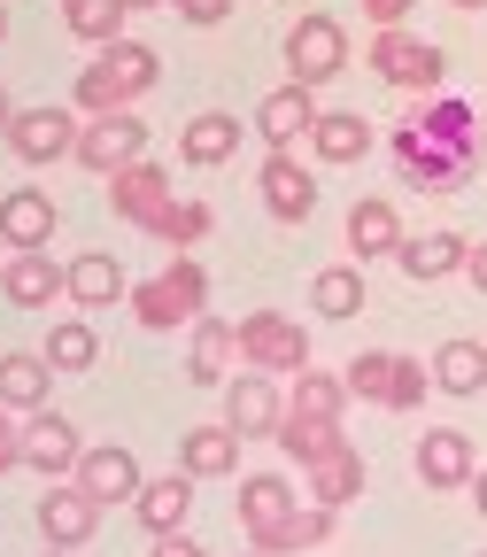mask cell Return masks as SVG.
Listing matches in <instances>:
<instances>
[{
  "instance_id": "2e32d148",
  "label": "cell",
  "mask_w": 487,
  "mask_h": 557,
  "mask_svg": "<svg viewBox=\"0 0 487 557\" xmlns=\"http://www.w3.org/2000/svg\"><path fill=\"white\" fill-rule=\"evenodd\" d=\"M193 472H155V480H139V496H132V519L148 527V534H186V511H193Z\"/></svg>"
},
{
  "instance_id": "4dcf8cb0",
  "label": "cell",
  "mask_w": 487,
  "mask_h": 557,
  "mask_svg": "<svg viewBox=\"0 0 487 557\" xmlns=\"http://www.w3.org/2000/svg\"><path fill=\"white\" fill-rule=\"evenodd\" d=\"M271 442H278V457H295L302 472L325 457V449H340L348 434H340V418H295V410H278V426H271Z\"/></svg>"
},
{
  "instance_id": "83f0119b",
  "label": "cell",
  "mask_w": 487,
  "mask_h": 557,
  "mask_svg": "<svg viewBox=\"0 0 487 557\" xmlns=\"http://www.w3.org/2000/svg\"><path fill=\"white\" fill-rule=\"evenodd\" d=\"M178 465H186L193 480H233V472H240V434L225 426V418H217V426H193V434L178 442Z\"/></svg>"
},
{
  "instance_id": "8d00e7d4",
  "label": "cell",
  "mask_w": 487,
  "mask_h": 557,
  "mask_svg": "<svg viewBox=\"0 0 487 557\" xmlns=\"http://www.w3.org/2000/svg\"><path fill=\"white\" fill-rule=\"evenodd\" d=\"M171 9H178L193 32H209V24H225V16H233V0H171Z\"/></svg>"
},
{
  "instance_id": "8992f818",
  "label": "cell",
  "mask_w": 487,
  "mask_h": 557,
  "mask_svg": "<svg viewBox=\"0 0 487 557\" xmlns=\"http://www.w3.org/2000/svg\"><path fill=\"white\" fill-rule=\"evenodd\" d=\"M340 380H348V395H364V403H379V410H417V403H426V387H434V372L417 364V357H402V348H364Z\"/></svg>"
},
{
  "instance_id": "f35d334b",
  "label": "cell",
  "mask_w": 487,
  "mask_h": 557,
  "mask_svg": "<svg viewBox=\"0 0 487 557\" xmlns=\"http://www.w3.org/2000/svg\"><path fill=\"white\" fill-rule=\"evenodd\" d=\"M148 557H201V542H193V534H155Z\"/></svg>"
},
{
  "instance_id": "74e56055",
  "label": "cell",
  "mask_w": 487,
  "mask_h": 557,
  "mask_svg": "<svg viewBox=\"0 0 487 557\" xmlns=\"http://www.w3.org/2000/svg\"><path fill=\"white\" fill-rule=\"evenodd\" d=\"M24 465V426H16V410L0 403V472H16Z\"/></svg>"
},
{
  "instance_id": "7402d4cb",
  "label": "cell",
  "mask_w": 487,
  "mask_h": 557,
  "mask_svg": "<svg viewBox=\"0 0 487 557\" xmlns=\"http://www.w3.org/2000/svg\"><path fill=\"white\" fill-rule=\"evenodd\" d=\"M240 156V116L233 109H201L186 132H178V163H193V171H217V163H233Z\"/></svg>"
},
{
  "instance_id": "836d02e7",
  "label": "cell",
  "mask_w": 487,
  "mask_h": 557,
  "mask_svg": "<svg viewBox=\"0 0 487 557\" xmlns=\"http://www.w3.org/2000/svg\"><path fill=\"white\" fill-rule=\"evenodd\" d=\"M310 310L317 318H364V271L357 263H325L310 278Z\"/></svg>"
},
{
  "instance_id": "9c48e42d",
  "label": "cell",
  "mask_w": 487,
  "mask_h": 557,
  "mask_svg": "<svg viewBox=\"0 0 487 557\" xmlns=\"http://www.w3.org/2000/svg\"><path fill=\"white\" fill-rule=\"evenodd\" d=\"M109 201H116V218L124 225H139V233H155L171 209H178V186H171V171L163 163H124V171H109Z\"/></svg>"
},
{
  "instance_id": "d590c367",
  "label": "cell",
  "mask_w": 487,
  "mask_h": 557,
  "mask_svg": "<svg viewBox=\"0 0 487 557\" xmlns=\"http://www.w3.org/2000/svg\"><path fill=\"white\" fill-rule=\"evenodd\" d=\"M209 225H217V218H209V201H178V209H171V218L155 225V240H163L171 256H193V248L209 240Z\"/></svg>"
},
{
  "instance_id": "681fc988",
  "label": "cell",
  "mask_w": 487,
  "mask_h": 557,
  "mask_svg": "<svg viewBox=\"0 0 487 557\" xmlns=\"http://www.w3.org/2000/svg\"><path fill=\"white\" fill-rule=\"evenodd\" d=\"M240 557H263V549H240Z\"/></svg>"
},
{
  "instance_id": "ee69618b",
  "label": "cell",
  "mask_w": 487,
  "mask_h": 557,
  "mask_svg": "<svg viewBox=\"0 0 487 557\" xmlns=\"http://www.w3.org/2000/svg\"><path fill=\"white\" fill-rule=\"evenodd\" d=\"M116 9H124V16H139V9H163V0H116Z\"/></svg>"
},
{
  "instance_id": "277c9868",
  "label": "cell",
  "mask_w": 487,
  "mask_h": 557,
  "mask_svg": "<svg viewBox=\"0 0 487 557\" xmlns=\"http://www.w3.org/2000/svg\"><path fill=\"white\" fill-rule=\"evenodd\" d=\"M201 310H209V271L193 256H171L155 278H139V287H132V318L148 325V333H178Z\"/></svg>"
},
{
  "instance_id": "5bb4252c",
  "label": "cell",
  "mask_w": 487,
  "mask_h": 557,
  "mask_svg": "<svg viewBox=\"0 0 487 557\" xmlns=\"http://www.w3.org/2000/svg\"><path fill=\"white\" fill-rule=\"evenodd\" d=\"M0 139L16 148V163H54V156L78 148V116L54 109V101H47V109H16V124L0 132Z\"/></svg>"
},
{
  "instance_id": "f907efd6",
  "label": "cell",
  "mask_w": 487,
  "mask_h": 557,
  "mask_svg": "<svg viewBox=\"0 0 487 557\" xmlns=\"http://www.w3.org/2000/svg\"><path fill=\"white\" fill-rule=\"evenodd\" d=\"M479 557H487V549H479Z\"/></svg>"
},
{
  "instance_id": "cb8c5ba5",
  "label": "cell",
  "mask_w": 487,
  "mask_h": 557,
  "mask_svg": "<svg viewBox=\"0 0 487 557\" xmlns=\"http://www.w3.org/2000/svg\"><path fill=\"white\" fill-rule=\"evenodd\" d=\"M193 387H225L233 380V364H240V333H233V318H193Z\"/></svg>"
},
{
  "instance_id": "4316f807",
  "label": "cell",
  "mask_w": 487,
  "mask_h": 557,
  "mask_svg": "<svg viewBox=\"0 0 487 557\" xmlns=\"http://www.w3.org/2000/svg\"><path fill=\"white\" fill-rule=\"evenodd\" d=\"M62 295L78 310H109L116 295H132V278L116 256H78V263H62Z\"/></svg>"
},
{
  "instance_id": "4fadbf2b",
  "label": "cell",
  "mask_w": 487,
  "mask_h": 557,
  "mask_svg": "<svg viewBox=\"0 0 487 557\" xmlns=\"http://www.w3.org/2000/svg\"><path fill=\"white\" fill-rule=\"evenodd\" d=\"M255 194H263V209H271L278 225H310V218H317V178H310L295 156H263Z\"/></svg>"
},
{
  "instance_id": "e0dca14e",
  "label": "cell",
  "mask_w": 487,
  "mask_h": 557,
  "mask_svg": "<svg viewBox=\"0 0 487 557\" xmlns=\"http://www.w3.org/2000/svg\"><path fill=\"white\" fill-rule=\"evenodd\" d=\"M472 472H479L472 434L464 426H426V442H417V480L449 496V487H472Z\"/></svg>"
},
{
  "instance_id": "603a6c76",
  "label": "cell",
  "mask_w": 487,
  "mask_h": 557,
  "mask_svg": "<svg viewBox=\"0 0 487 557\" xmlns=\"http://www.w3.org/2000/svg\"><path fill=\"white\" fill-rule=\"evenodd\" d=\"M464 256H472V240H464V233H402V248H395L402 278H417V287H434V278L464 271Z\"/></svg>"
},
{
  "instance_id": "52a82bcc",
  "label": "cell",
  "mask_w": 487,
  "mask_h": 557,
  "mask_svg": "<svg viewBox=\"0 0 487 557\" xmlns=\"http://www.w3.org/2000/svg\"><path fill=\"white\" fill-rule=\"evenodd\" d=\"M233 333H240V364H248V372L295 380V372L310 364V333H302V318H287V310H248Z\"/></svg>"
},
{
  "instance_id": "d6a6232c",
  "label": "cell",
  "mask_w": 487,
  "mask_h": 557,
  "mask_svg": "<svg viewBox=\"0 0 487 557\" xmlns=\"http://www.w3.org/2000/svg\"><path fill=\"white\" fill-rule=\"evenodd\" d=\"M39 357L54 364V380H70V372H93V357H101V333H93L86 318H54Z\"/></svg>"
},
{
  "instance_id": "7c38bea8",
  "label": "cell",
  "mask_w": 487,
  "mask_h": 557,
  "mask_svg": "<svg viewBox=\"0 0 487 557\" xmlns=\"http://www.w3.org/2000/svg\"><path fill=\"white\" fill-rule=\"evenodd\" d=\"M70 480H78L93 504H132V496H139V480H148V472H139V457H132L124 442H93V449H78Z\"/></svg>"
},
{
  "instance_id": "ba28073f",
  "label": "cell",
  "mask_w": 487,
  "mask_h": 557,
  "mask_svg": "<svg viewBox=\"0 0 487 557\" xmlns=\"http://www.w3.org/2000/svg\"><path fill=\"white\" fill-rule=\"evenodd\" d=\"M148 156V124H139V109H116V116H86L78 124V148H70V163H86L93 178L124 171Z\"/></svg>"
},
{
  "instance_id": "b9f144b4",
  "label": "cell",
  "mask_w": 487,
  "mask_h": 557,
  "mask_svg": "<svg viewBox=\"0 0 487 557\" xmlns=\"http://www.w3.org/2000/svg\"><path fill=\"white\" fill-rule=\"evenodd\" d=\"M472 504H479V519H487V465L472 472Z\"/></svg>"
},
{
  "instance_id": "7bdbcfd3",
  "label": "cell",
  "mask_w": 487,
  "mask_h": 557,
  "mask_svg": "<svg viewBox=\"0 0 487 557\" xmlns=\"http://www.w3.org/2000/svg\"><path fill=\"white\" fill-rule=\"evenodd\" d=\"M16 124V101H9V86H0V132H9Z\"/></svg>"
},
{
  "instance_id": "f1b7e54d",
  "label": "cell",
  "mask_w": 487,
  "mask_h": 557,
  "mask_svg": "<svg viewBox=\"0 0 487 557\" xmlns=\"http://www.w3.org/2000/svg\"><path fill=\"white\" fill-rule=\"evenodd\" d=\"M426 372H434V387H441V395H457V403H464V395H479V387H487V341H464V333H457V341H441Z\"/></svg>"
},
{
  "instance_id": "484cf974",
  "label": "cell",
  "mask_w": 487,
  "mask_h": 557,
  "mask_svg": "<svg viewBox=\"0 0 487 557\" xmlns=\"http://www.w3.org/2000/svg\"><path fill=\"white\" fill-rule=\"evenodd\" d=\"M357 496H364V449L340 442V449H325V457L310 465V504L340 511V504H357Z\"/></svg>"
},
{
  "instance_id": "d6986e66",
  "label": "cell",
  "mask_w": 487,
  "mask_h": 557,
  "mask_svg": "<svg viewBox=\"0 0 487 557\" xmlns=\"http://www.w3.org/2000/svg\"><path fill=\"white\" fill-rule=\"evenodd\" d=\"M78 426H70L62 410H24V465L32 472H47V480H62L70 465H78Z\"/></svg>"
},
{
  "instance_id": "5b68a950",
  "label": "cell",
  "mask_w": 487,
  "mask_h": 557,
  "mask_svg": "<svg viewBox=\"0 0 487 557\" xmlns=\"http://www.w3.org/2000/svg\"><path fill=\"white\" fill-rule=\"evenodd\" d=\"M364 70H379V78H387L395 94H417V101L449 86V54H441L434 39H417V32H402V24L372 32V47H364Z\"/></svg>"
},
{
  "instance_id": "8fae6325",
  "label": "cell",
  "mask_w": 487,
  "mask_h": 557,
  "mask_svg": "<svg viewBox=\"0 0 487 557\" xmlns=\"http://www.w3.org/2000/svg\"><path fill=\"white\" fill-rule=\"evenodd\" d=\"M325 109H317V86H278V94H263V109H255V132H263V148L271 156H295L302 139H310V124H317Z\"/></svg>"
},
{
  "instance_id": "c3c4849f",
  "label": "cell",
  "mask_w": 487,
  "mask_h": 557,
  "mask_svg": "<svg viewBox=\"0 0 487 557\" xmlns=\"http://www.w3.org/2000/svg\"><path fill=\"white\" fill-rule=\"evenodd\" d=\"M479 124H487V101H479Z\"/></svg>"
},
{
  "instance_id": "bcb514c9",
  "label": "cell",
  "mask_w": 487,
  "mask_h": 557,
  "mask_svg": "<svg viewBox=\"0 0 487 557\" xmlns=\"http://www.w3.org/2000/svg\"><path fill=\"white\" fill-rule=\"evenodd\" d=\"M47 557H70V549H54V542H47Z\"/></svg>"
},
{
  "instance_id": "9a60e30c",
  "label": "cell",
  "mask_w": 487,
  "mask_h": 557,
  "mask_svg": "<svg viewBox=\"0 0 487 557\" xmlns=\"http://www.w3.org/2000/svg\"><path fill=\"white\" fill-rule=\"evenodd\" d=\"M93 527H101V504L86 496L78 480H54L47 496H39V534H47L54 549H78V542H93Z\"/></svg>"
},
{
  "instance_id": "e575fe53",
  "label": "cell",
  "mask_w": 487,
  "mask_h": 557,
  "mask_svg": "<svg viewBox=\"0 0 487 557\" xmlns=\"http://www.w3.org/2000/svg\"><path fill=\"white\" fill-rule=\"evenodd\" d=\"M62 24L78 32L86 47H109V39H124V9H116V0H62Z\"/></svg>"
},
{
  "instance_id": "44dd1931",
  "label": "cell",
  "mask_w": 487,
  "mask_h": 557,
  "mask_svg": "<svg viewBox=\"0 0 487 557\" xmlns=\"http://www.w3.org/2000/svg\"><path fill=\"white\" fill-rule=\"evenodd\" d=\"M54 240V194L39 186H16V194H0V248H47Z\"/></svg>"
},
{
  "instance_id": "1f68e13d",
  "label": "cell",
  "mask_w": 487,
  "mask_h": 557,
  "mask_svg": "<svg viewBox=\"0 0 487 557\" xmlns=\"http://www.w3.org/2000/svg\"><path fill=\"white\" fill-rule=\"evenodd\" d=\"M47 387H54L47 357H32V348H9V357H0V403L9 410H47Z\"/></svg>"
},
{
  "instance_id": "6da1fadb",
  "label": "cell",
  "mask_w": 487,
  "mask_h": 557,
  "mask_svg": "<svg viewBox=\"0 0 487 557\" xmlns=\"http://www.w3.org/2000/svg\"><path fill=\"white\" fill-rule=\"evenodd\" d=\"M387 156H395V178L410 194H464L487 171V124H479L472 101L426 94V101L387 132Z\"/></svg>"
},
{
  "instance_id": "ac0fdd59",
  "label": "cell",
  "mask_w": 487,
  "mask_h": 557,
  "mask_svg": "<svg viewBox=\"0 0 487 557\" xmlns=\"http://www.w3.org/2000/svg\"><path fill=\"white\" fill-rule=\"evenodd\" d=\"M278 410H287V403H278V387H271V372H233L225 380V426L240 434V442H271V426H278Z\"/></svg>"
},
{
  "instance_id": "f6af8a7d",
  "label": "cell",
  "mask_w": 487,
  "mask_h": 557,
  "mask_svg": "<svg viewBox=\"0 0 487 557\" xmlns=\"http://www.w3.org/2000/svg\"><path fill=\"white\" fill-rule=\"evenodd\" d=\"M449 9H487V0H449Z\"/></svg>"
},
{
  "instance_id": "ffe728a7",
  "label": "cell",
  "mask_w": 487,
  "mask_h": 557,
  "mask_svg": "<svg viewBox=\"0 0 487 557\" xmlns=\"http://www.w3.org/2000/svg\"><path fill=\"white\" fill-rule=\"evenodd\" d=\"M0 295H9L16 310H47L62 295V263L47 248H16V256H0Z\"/></svg>"
},
{
  "instance_id": "d4e9b609",
  "label": "cell",
  "mask_w": 487,
  "mask_h": 557,
  "mask_svg": "<svg viewBox=\"0 0 487 557\" xmlns=\"http://www.w3.org/2000/svg\"><path fill=\"white\" fill-rule=\"evenodd\" d=\"M402 248V218L387 194H357L348 201V256H395Z\"/></svg>"
},
{
  "instance_id": "30bf717a",
  "label": "cell",
  "mask_w": 487,
  "mask_h": 557,
  "mask_svg": "<svg viewBox=\"0 0 487 557\" xmlns=\"http://www.w3.org/2000/svg\"><path fill=\"white\" fill-rule=\"evenodd\" d=\"M287 70H295V86H333L340 70H348V32L340 16H302L287 32Z\"/></svg>"
},
{
  "instance_id": "60d3db41",
  "label": "cell",
  "mask_w": 487,
  "mask_h": 557,
  "mask_svg": "<svg viewBox=\"0 0 487 557\" xmlns=\"http://www.w3.org/2000/svg\"><path fill=\"white\" fill-rule=\"evenodd\" d=\"M464 278H472V287L487 295V240H472V256H464Z\"/></svg>"
},
{
  "instance_id": "ab89813d",
  "label": "cell",
  "mask_w": 487,
  "mask_h": 557,
  "mask_svg": "<svg viewBox=\"0 0 487 557\" xmlns=\"http://www.w3.org/2000/svg\"><path fill=\"white\" fill-rule=\"evenodd\" d=\"M410 9H417V0H364V16H372V24H379V32H387V24H402V16H410Z\"/></svg>"
},
{
  "instance_id": "7dc6e473",
  "label": "cell",
  "mask_w": 487,
  "mask_h": 557,
  "mask_svg": "<svg viewBox=\"0 0 487 557\" xmlns=\"http://www.w3.org/2000/svg\"><path fill=\"white\" fill-rule=\"evenodd\" d=\"M0 32H9V9H0Z\"/></svg>"
},
{
  "instance_id": "f546056e",
  "label": "cell",
  "mask_w": 487,
  "mask_h": 557,
  "mask_svg": "<svg viewBox=\"0 0 487 557\" xmlns=\"http://www.w3.org/2000/svg\"><path fill=\"white\" fill-rule=\"evenodd\" d=\"M310 148H317V163H364L372 156V124L357 109H325L310 124Z\"/></svg>"
},
{
  "instance_id": "7a4b0ae2",
  "label": "cell",
  "mask_w": 487,
  "mask_h": 557,
  "mask_svg": "<svg viewBox=\"0 0 487 557\" xmlns=\"http://www.w3.org/2000/svg\"><path fill=\"white\" fill-rule=\"evenodd\" d=\"M333 519H340V511L295 496L287 472H248V480H240V534H248V549H263V557H310V549H325V542H333Z\"/></svg>"
},
{
  "instance_id": "3957f363",
  "label": "cell",
  "mask_w": 487,
  "mask_h": 557,
  "mask_svg": "<svg viewBox=\"0 0 487 557\" xmlns=\"http://www.w3.org/2000/svg\"><path fill=\"white\" fill-rule=\"evenodd\" d=\"M163 78V62L148 39H109L93 47V62L78 70V109L86 116H116V109H139V94H148Z\"/></svg>"
}]
</instances>
